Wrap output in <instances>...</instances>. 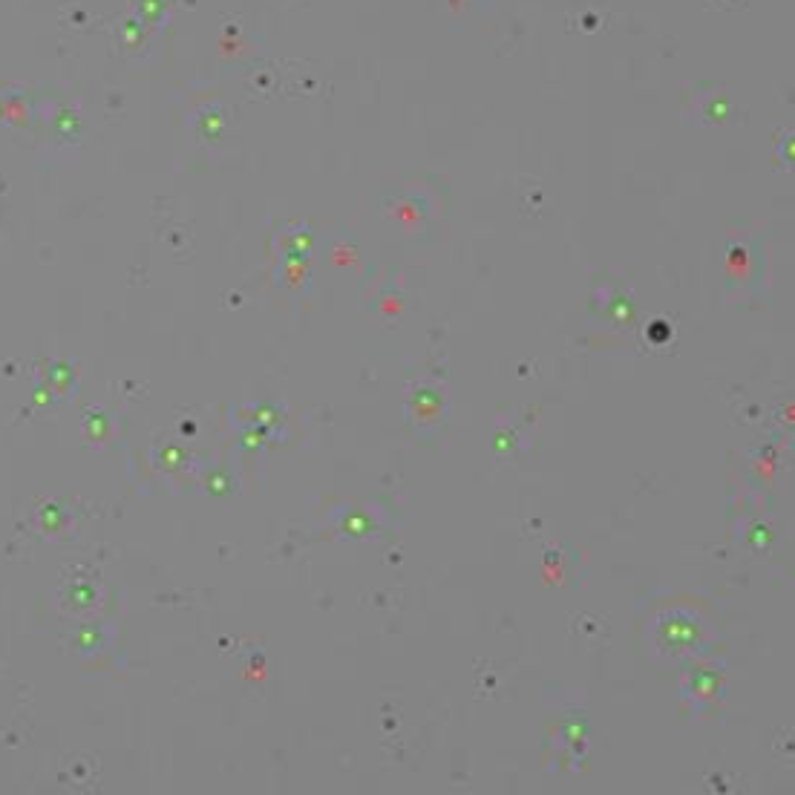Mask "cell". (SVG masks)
Masks as SVG:
<instances>
[{
	"mask_svg": "<svg viewBox=\"0 0 795 795\" xmlns=\"http://www.w3.org/2000/svg\"><path fill=\"white\" fill-rule=\"evenodd\" d=\"M657 649L666 660H677V657H686V654H695L700 651V643L706 640L703 637V628H700L698 617H692L689 611H672L666 614L660 623H657Z\"/></svg>",
	"mask_w": 795,
	"mask_h": 795,
	"instance_id": "obj_1",
	"label": "cell"
}]
</instances>
